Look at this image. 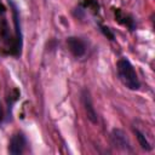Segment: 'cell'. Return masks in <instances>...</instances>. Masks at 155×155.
Returning a JSON list of instances; mask_svg holds the SVG:
<instances>
[{"mask_svg": "<svg viewBox=\"0 0 155 155\" xmlns=\"http://www.w3.org/2000/svg\"><path fill=\"white\" fill-rule=\"evenodd\" d=\"M116 70H117V76L120 79V81L122 82V85L132 91H137L140 87V82L138 79V75L133 68V65L131 64V62L122 57L117 61L116 63Z\"/></svg>", "mask_w": 155, "mask_h": 155, "instance_id": "obj_1", "label": "cell"}, {"mask_svg": "<svg viewBox=\"0 0 155 155\" xmlns=\"http://www.w3.org/2000/svg\"><path fill=\"white\" fill-rule=\"evenodd\" d=\"M8 4L12 10V16H13V23H15V33H16V50L18 53H21V48L23 45V35H22V29H21V17H19V10L17 5L12 1L8 0Z\"/></svg>", "mask_w": 155, "mask_h": 155, "instance_id": "obj_2", "label": "cell"}, {"mask_svg": "<svg viewBox=\"0 0 155 155\" xmlns=\"http://www.w3.org/2000/svg\"><path fill=\"white\" fill-rule=\"evenodd\" d=\"M81 102H82V105H84V109H85V113L87 115V119L96 124L98 121V116H97V111L93 107V103H92V98H91V94H90V91L87 88H84L81 91Z\"/></svg>", "mask_w": 155, "mask_h": 155, "instance_id": "obj_3", "label": "cell"}, {"mask_svg": "<svg viewBox=\"0 0 155 155\" xmlns=\"http://www.w3.org/2000/svg\"><path fill=\"white\" fill-rule=\"evenodd\" d=\"M110 139H111V143L114 147L121 149V150H125V151H132V148H131V144L125 134V132L120 128H114L111 131V134H110Z\"/></svg>", "mask_w": 155, "mask_h": 155, "instance_id": "obj_4", "label": "cell"}, {"mask_svg": "<svg viewBox=\"0 0 155 155\" xmlns=\"http://www.w3.org/2000/svg\"><path fill=\"white\" fill-rule=\"evenodd\" d=\"M27 145V139L23 133H16L11 137L10 143H8V154L12 155H19L24 151Z\"/></svg>", "mask_w": 155, "mask_h": 155, "instance_id": "obj_5", "label": "cell"}, {"mask_svg": "<svg viewBox=\"0 0 155 155\" xmlns=\"http://www.w3.org/2000/svg\"><path fill=\"white\" fill-rule=\"evenodd\" d=\"M67 45H68L69 51H70L75 57H82V56L86 53V50H87L86 42H85L82 39H80V38L69 36V38L67 39Z\"/></svg>", "mask_w": 155, "mask_h": 155, "instance_id": "obj_6", "label": "cell"}, {"mask_svg": "<svg viewBox=\"0 0 155 155\" xmlns=\"http://www.w3.org/2000/svg\"><path fill=\"white\" fill-rule=\"evenodd\" d=\"M134 133H136V136H137V139H138L139 145L142 147V149H144L145 151H150V150L153 149V147L150 145V143L148 142V139L145 138V136H144L142 132H139L138 130H134Z\"/></svg>", "mask_w": 155, "mask_h": 155, "instance_id": "obj_7", "label": "cell"}, {"mask_svg": "<svg viewBox=\"0 0 155 155\" xmlns=\"http://www.w3.org/2000/svg\"><path fill=\"white\" fill-rule=\"evenodd\" d=\"M2 119H4V111H2V107L0 104V122L2 121Z\"/></svg>", "mask_w": 155, "mask_h": 155, "instance_id": "obj_8", "label": "cell"}]
</instances>
